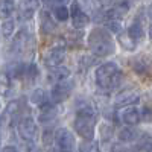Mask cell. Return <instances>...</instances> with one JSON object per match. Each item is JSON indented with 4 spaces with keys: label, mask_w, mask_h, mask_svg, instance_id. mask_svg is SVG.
<instances>
[{
    "label": "cell",
    "mask_w": 152,
    "mask_h": 152,
    "mask_svg": "<svg viewBox=\"0 0 152 152\" xmlns=\"http://www.w3.org/2000/svg\"><path fill=\"white\" fill-rule=\"evenodd\" d=\"M26 2H28V3H31V5H35V3L38 2V0H26Z\"/></svg>",
    "instance_id": "cell-30"
},
{
    "label": "cell",
    "mask_w": 152,
    "mask_h": 152,
    "mask_svg": "<svg viewBox=\"0 0 152 152\" xmlns=\"http://www.w3.org/2000/svg\"><path fill=\"white\" fill-rule=\"evenodd\" d=\"M53 17L58 20V21H67L70 18V9L62 5V6H56L53 8Z\"/></svg>",
    "instance_id": "cell-17"
},
{
    "label": "cell",
    "mask_w": 152,
    "mask_h": 152,
    "mask_svg": "<svg viewBox=\"0 0 152 152\" xmlns=\"http://www.w3.org/2000/svg\"><path fill=\"white\" fill-rule=\"evenodd\" d=\"M67 2H69V0H44V3H46V5L53 6V8H56V6H62V5H66Z\"/></svg>",
    "instance_id": "cell-25"
},
{
    "label": "cell",
    "mask_w": 152,
    "mask_h": 152,
    "mask_svg": "<svg viewBox=\"0 0 152 152\" xmlns=\"http://www.w3.org/2000/svg\"><path fill=\"white\" fill-rule=\"evenodd\" d=\"M128 38L131 41H134V43L142 41L145 38V29H143L140 21H134V23L129 24V28H128Z\"/></svg>",
    "instance_id": "cell-13"
},
{
    "label": "cell",
    "mask_w": 152,
    "mask_h": 152,
    "mask_svg": "<svg viewBox=\"0 0 152 152\" xmlns=\"http://www.w3.org/2000/svg\"><path fill=\"white\" fill-rule=\"evenodd\" d=\"M138 152H152V138L149 135H143L137 140Z\"/></svg>",
    "instance_id": "cell-18"
},
{
    "label": "cell",
    "mask_w": 152,
    "mask_h": 152,
    "mask_svg": "<svg viewBox=\"0 0 152 152\" xmlns=\"http://www.w3.org/2000/svg\"><path fill=\"white\" fill-rule=\"evenodd\" d=\"M111 152H128V149H126L125 146H122L120 143H117V145H113Z\"/></svg>",
    "instance_id": "cell-26"
},
{
    "label": "cell",
    "mask_w": 152,
    "mask_h": 152,
    "mask_svg": "<svg viewBox=\"0 0 152 152\" xmlns=\"http://www.w3.org/2000/svg\"><path fill=\"white\" fill-rule=\"evenodd\" d=\"M142 119L146 122H152V107H145L142 110Z\"/></svg>",
    "instance_id": "cell-24"
},
{
    "label": "cell",
    "mask_w": 152,
    "mask_h": 152,
    "mask_svg": "<svg viewBox=\"0 0 152 152\" xmlns=\"http://www.w3.org/2000/svg\"><path fill=\"white\" fill-rule=\"evenodd\" d=\"M70 18H72L73 26H75L76 29L85 28L87 24H88V21H90V17L85 14V11L81 8V5H79L78 2H75V3L72 5V8H70Z\"/></svg>",
    "instance_id": "cell-8"
},
{
    "label": "cell",
    "mask_w": 152,
    "mask_h": 152,
    "mask_svg": "<svg viewBox=\"0 0 152 152\" xmlns=\"http://www.w3.org/2000/svg\"><path fill=\"white\" fill-rule=\"evenodd\" d=\"M14 9H15L14 0H0V17L2 18H9Z\"/></svg>",
    "instance_id": "cell-15"
},
{
    "label": "cell",
    "mask_w": 152,
    "mask_h": 152,
    "mask_svg": "<svg viewBox=\"0 0 152 152\" xmlns=\"http://www.w3.org/2000/svg\"><path fill=\"white\" fill-rule=\"evenodd\" d=\"M53 152H62V151H59V149H58V151H53Z\"/></svg>",
    "instance_id": "cell-31"
},
{
    "label": "cell",
    "mask_w": 152,
    "mask_h": 152,
    "mask_svg": "<svg viewBox=\"0 0 152 152\" xmlns=\"http://www.w3.org/2000/svg\"><path fill=\"white\" fill-rule=\"evenodd\" d=\"M31 100H32V102H34L35 105H38V107H41V105H44V104L50 102V99H49L47 93H46L44 90H41V88H37V90L32 93Z\"/></svg>",
    "instance_id": "cell-16"
},
{
    "label": "cell",
    "mask_w": 152,
    "mask_h": 152,
    "mask_svg": "<svg viewBox=\"0 0 152 152\" xmlns=\"http://www.w3.org/2000/svg\"><path fill=\"white\" fill-rule=\"evenodd\" d=\"M138 132L132 128V126H126V128H122L119 132V140L122 143H131V142H137L138 140Z\"/></svg>",
    "instance_id": "cell-14"
},
{
    "label": "cell",
    "mask_w": 152,
    "mask_h": 152,
    "mask_svg": "<svg viewBox=\"0 0 152 152\" xmlns=\"http://www.w3.org/2000/svg\"><path fill=\"white\" fill-rule=\"evenodd\" d=\"M55 117H56V110H55V104L52 100L40 107V116H38V119H40L41 123H49Z\"/></svg>",
    "instance_id": "cell-12"
},
{
    "label": "cell",
    "mask_w": 152,
    "mask_h": 152,
    "mask_svg": "<svg viewBox=\"0 0 152 152\" xmlns=\"http://www.w3.org/2000/svg\"><path fill=\"white\" fill-rule=\"evenodd\" d=\"M107 28H108V31H111V32H114V34H117V32H120V20H108L107 21Z\"/></svg>",
    "instance_id": "cell-23"
},
{
    "label": "cell",
    "mask_w": 152,
    "mask_h": 152,
    "mask_svg": "<svg viewBox=\"0 0 152 152\" xmlns=\"http://www.w3.org/2000/svg\"><path fill=\"white\" fill-rule=\"evenodd\" d=\"M70 78V70L67 67H53L52 70L49 72L47 75V79L53 84H58V82H64Z\"/></svg>",
    "instance_id": "cell-11"
},
{
    "label": "cell",
    "mask_w": 152,
    "mask_h": 152,
    "mask_svg": "<svg viewBox=\"0 0 152 152\" xmlns=\"http://www.w3.org/2000/svg\"><path fill=\"white\" fill-rule=\"evenodd\" d=\"M94 110L88 104H79L76 107V117H75V131L84 140L91 142L94 138Z\"/></svg>",
    "instance_id": "cell-3"
},
{
    "label": "cell",
    "mask_w": 152,
    "mask_h": 152,
    "mask_svg": "<svg viewBox=\"0 0 152 152\" xmlns=\"http://www.w3.org/2000/svg\"><path fill=\"white\" fill-rule=\"evenodd\" d=\"M14 28H15L14 20H6V21L2 24V34H3V37L9 38V37L12 35V32H14Z\"/></svg>",
    "instance_id": "cell-21"
},
{
    "label": "cell",
    "mask_w": 152,
    "mask_h": 152,
    "mask_svg": "<svg viewBox=\"0 0 152 152\" xmlns=\"http://www.w3.org/2000/svg\"><path fill=\"white\" fill-rule=\"evenodd\" d=\"M2 152H18V149L14 148V146H6V148H3Z\"/></svg>",
    "instance_id": "cell-27"
},
{
    "label": "cell",
    "mask_w": 152,
    "mask_h": 152,
    "mask_svg": "<svg viewBox=\"0 0 152 152\" xmlns=\"http://www.w3.org/2000/svg\"><path fill=\"white\" fill-rule=\"evenodd\" d=\"M87 44H88L90 52L96 56H100V58L108 56V55L114 53V50H116L113 35L105 28H94L88 34Z\"/></svg>",
    "instance_id": "cell-1"
},
{
    "label": "cell",
    "mask_w": 152,
    "mask_h": 152,
    "mask_svg": "<svg viewBox=\"0 0 152 152\" xmlns=\"http://www.w3.org/2000/svg\"><path fill=\"white\" fill-rule=\"evenodd\" d=\"M17 129H18V134L20 137L23 138V140H26V142H32L35 140V137L38 134V128H37V123L32 117H24L18 122V126H17Z\"/></svg>",
    "instance_id": "cell-6"
},
{
    "label": "cell",
    "mask_w": 152,
    "mask_h": 152,
    "mask_svg": "<svg viewBox=\"0 0 152 152\" xmlns=\"http://www.w3.org/2000/svg\"><path fill=\"white\" fill-rule=\"evenodd\" d=\"M66 58V49L61 47V46H56V47H52L49 52L44 55V64L47 67H59V64Z\"/></svg>",
    "instance_id": "cell-9"
},
{
    "label": "cell",
    "mask_w": 152,
    "mask_h": 152,
    "mask_svg": "<svg viewBox=\"0 0 152 152\" xmlns=\"http://www.w3.org/2000/svg\"><path fill=\"white\" fill-rule=\"evenodd\" d=\"M11 90V78L8 75H0V94L6 96Z\"/></svg>",
    "instance_id": "cell-20"
},
{
    "label": "cell",
    "mask_w": 152,
    "mask_h": 152,
    "mask_svg": "<svg viewBox=\"0 0 152 152\" xmlns=\"http://www.w3.org/2000/svg\"><path fill=\"white\" fill-rule=\"evenodd\" d=\"M123 73L116 62H105L100 64L94 72V81L97 87L104 91H113L122 84Z\"/></svg>",
    "instance_id": "cell-2"
},
{
    "label": "cell",
    "mask_w": 152,
    "mask_h": 152,
    "mask_svg": "<svg viewBox=\"0 0 152 152\" xmlns=\"http://www.w3.org/2000/svg\"><path fill=\"white\" fill-rule=\"evenodd\" d=\"M73 90V82L72 81H64V82H58L52 87L50 90V100L53 104H59V102H64L66 99H69L70 93Z\"/></svg>",
    "instance_id": "cell-4"
},
{
    "label": "cell",
    "mask_w": 152,
    "mask_h": 152,
    "mask_svg": "<svg viewBox=\"0 0 152 152\" xmlns=\"http://www.w3.org/2000/svg\"><path fill=\"white\" fill-rule=\"evenodd\" d=\"M148 35H149V38L152 40V24H149V28H148Z\"/></svg>",
    "instance_id": "cell-29"
},
{
    "label": "cell",
    "mask_w": 152,
    "mask_h": 152,
    "mask_svg": "<svg viewBox=\"0 0 152 152\" xmlns=\"http://www.w3.org/2000/svg\"><path fill=\"white\" fill-rule=\"evenodd\" d=\"M79 152H97V145L91 140V142H87L84 140L79 145Z\"/></svg>",
    "instance_id": "cell-22"
},
{
    "label": "cell",
    "mask_w": 152,
    "mask_h": 152,
    "mask_svg": "<svg viewBox=\"0 0 152 152\" xmlns=\"http://www.w3.org/2000/svg\"><path fill=\"white\" fill-rule=\"evenodd\" d=\"M148 18H149V24H152V5L148 8Z\"/></svg>",
    "instance_id": "cell-28"
},
{
    "label": "cell",
    "mask_w": 152,
    "mask_h": 152,
    "mask_svg": "<svg viewBox=\"0 0 152 152\" xmlns=\"http://www.w3.org/2000/svg\"><path fill=\"white\" fill-rule=\"evenodd\" d=\"M55 143L59 151L62 152H72L75 148V137L73 134L66 129V128H59L55 131Z\"/></svg>",
    "instance_id": "cell-5"
},
{
    "label": "cell",
    "mask_w": 152,
    "mask_h": 152,
    "mask_svg": "<svg viewBox=\"0 0 152 152\" xmlns=\"http://www.w3.org/2000/svg\"><path fill=\"white\" fill-rule=\"evenodd\" d=\"M138 99H140V94H138L135 90L126 88V90H122L116 94L114 102H116L117 107H132L134 104L138 102Z\"/></svg>",
    "instance_id": "cell-7"
},
{
    "label": "cell",
    "mask_w": 152,
    "mask_h": 152,
    "mask_svg": "<svg viewBox=\"0 0 152 152\" xmlns=\"http://www.w3.org/2000/svg\"><path fill=\"white\" fill-rule=\"evenodd\" d=\"M41 28L44 32H52L55 29V23L52 21V17H50L46 11L41 12Z\"/></svg>",
    "instance_id": "cell-19"
},
{
    "label": "cell",
    "mask_w": 152,
    "mask_h": 152,
    "mask_svg": "<svg viewBox=\"0 0 152 152\" xmlns=\"http://www.w3.org/2000/svg\"><path fill=\"white\" fill-rule=\"evenodd\" d=\"M120 116H122L123 123L129 125V126H135V125L140 123V120H142V111L134 108V107H126L122 111Z\"/></svg>",
    "instance_id": "cell-10"
}]
</instances>
